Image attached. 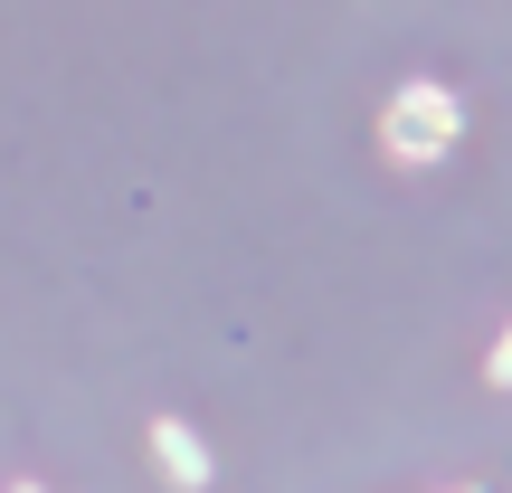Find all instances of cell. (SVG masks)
<instances>
[{
	"mask_svg": "<svg viewBox=\"0 0 512 493\" xmlns=\"http://www.w3.org/2000/svg\"><path fill=\"white\" fill-rule=\"evenodd\" d=\"M456 143V95L446 86H408L389 114V152H446Z\"/></svg>",
	"mask_w": 512,
	"mask_h": 493,
	"instance_id": "cell-1",
	"label": "cell"
},
{
	"mask_svg": "<svg viewBox=\"0 0 512 493\" xmlns=\"http://www.w3.org/2000/svg\"><path fill=\"white\" fill-rule=\"evenodd\" d=\"M494 380H512V332H503V342H494Z\"/></svg>",
	"mask_w": 512,
	"mask_h": 493,
	"instance_id": "cell-2",
	"label": "cell"
}]
</instances>
